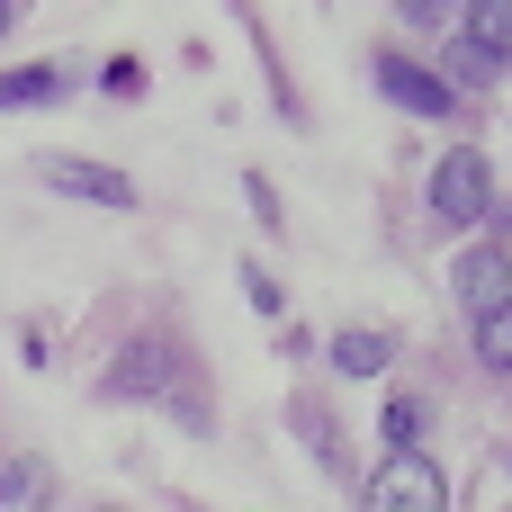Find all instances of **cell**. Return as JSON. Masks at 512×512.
Instances as JSON below:
<instances>
[{
	"label": "cell",
	"mask_w": 512,
	"mask_h": 512,
	"mask_svg": "<svg viewBox=\"0 0 512 512\" xmlns=\"http://www.w3.org/2000/svg\"><path fill=\"white\" fill-rule=\"evenodd\" d=\"M243 297H252L261 315H279V306H288V288H279V279H270L261 261H243Z\"/></svg>",
	"instance_id": "obj_16"
},
{
	"label": "cell",
	"mask_w": 512,
	"mask_h": 512,
	"mask_svg": "<svg viewBox=\"0 0 512 512\" xmlns=\"http://www.w3.org/2000/svg\"><path fill=\"white\" fill-rule=\"evenodd\" d=\"M36 180H45V189H63V198H90V207H117V216L135 207V180H126L117 162H81V153H45V162H36Z\"/></svg>",
	"instance_id": "obj_6"
},
{
	"label": "cell",
	"mask_w": 512,
	"mask_h": 512,
	"mask_svg": "<svg viewBox=\"0 0 512 512\" xmlns=\"http://www.w3.org/2000/svg\"><path fill=\"white\" fill-rule=\"evenodd\" d=\"M0 512H9V486H0Z\"/></svg>",
	"instance_id": "obj_19"
},
{
	"label": "cell",
	"mask_w": 512,
	"mask_h": 512,
	"mask_svg": "<svg viewBox=\"0 0 512 512\" xmlns=\"http://www.w3.org/2000/svg\"><path fill=\"white\" fill-rule=\"evenodd\" d=\"M243 198H252V216H261V225H270V234H279V225H288V216H279V189H270V180H261V171H252V180H243Z\"/></svg>",
	"instance_id": "obj_17"
},
{
	"label": "cell",
	"mask_w": 512,
	"mask_h": 512,
	"mask_svg": "<svg viewBox=\"0 0 512 512\" xmlns=\"http://www.w3.org/2000/svg\"><path fill=\"white\" fill-rule=\"evenodd\" d=\"M396 18H405V27H423V36H450V27H459V9H450V0H396Z\"/></svg>",
	"instance_id": "obj_14"
},
{
	"label": "cell",
	"mask_w": 512,
	"mask_h": 512,
	"mask_svg": "<svg viewBox=\"0 0 512 512\" xmlns=\"http://www.w3.org/2000/svg\"><path fill=\"white\" fill-rule=\"evenodd\" d=\"M72 90H81L72 63H18V72H0V108H54Z\"/></svg>",
	"instance_id": "obj_8"
},
{
	"label": "cell",
	"mask_w": 512,
	"mask_h": 512,
	"mask_svg": "<svg viewBox=\"0 0 512 512\" xmlns=\"http://www.w3.org/2000/svg\"><path fill=\"white\" fill-rule=\"evenodd\" d=\"M477 360H486L495 378H512V306H495V315L477 324Z\"/></svg>",
	"instance_id": "obj_11"
},
{
	"label": "cell",
	"mask_w": 512,
	"mask_h": 512,
	"mask_svg": "<svg viewBox=\"0 0 512 512\" xmlns=\"http://www.w3.org/2000/svg\"><path fill=\"white\" fill-rule=\"evenodd\" d=\"M423 432H432V405H423V396H387V414H378L387 459H414V450H423Z\"/></svg>",
	"instance_id": "obj_10"
},
{
	"label": "cell",
	"mask_w": 512,
	"mask_h": 512,
	"mask_svg": "<svg viewBox=\"0 0 512 512\" xmlns=\"http://www.w3.org/2000/svg\"><path fill=\"white\" fill-rule=\"evenodd\" d=\"M171 378H180V351H171L162 333H144V342L117 351V369L99 378V396H108V405H153V396H171Z\"/></svg>",
	"instance_id": "obj_3"
},
{
	"label": "cell",
	"mask_w": 512,
	"mask_h": 512,
	"mask_svg": "<svg viewBox=\"0 0 512 512\" xmlns=\"http://www.w3.org/2000/svg\"><path fill=\"white\" fill-rule=\"evenodd\" d=\"M387 360H396V333H387V324H351V333H333V369H342V378H378Z\"/></svg>",
	"instance_id": "obj_9"
},
{
	"label": "cell",
	"mask_w": 512,
	"mask_h": 512,
	"mask_svg": "<svg viewBox=\"0 0 512 512\" xmlns=\"http://www.w3.org/2000/svg\"><path fill=\"white\" fill-rule=\"evenodd\" d=\"M297 432H306V450H315L324 468H342V441H333V414H324V405H297Z\"/></svg>",
	"instance_id": "obj_13"
},
{
	"label": "cell",
	"mask_w": 512,
	"mask_h": 512,
	"mask_svg": "<svg viewBox=\"0 0 512 512\" xmlns=\"http://www.w3.org/2000/svg\"><path fill=\"white\" fill-rule=\"evenodd\" d=\"M369 81H378L405 117H432V126H441V117H459V90H450L432 63H414V54H378V63H369Z\"/></svg>",
	"instance_id": "obj_4"
},
{
	"label": "cell",
	"mask_w": 512,
	"mask_h": 512,
	"mask_svg": "<svg viewBox=\"0 0 512 512\" xmlns=\"http://www.w3.org/2000/svg\"><path fill=\"white\" fill-rule=\"evenodd\" d=\"M99 90H108V99H144V63H135V54H108V63H99Z\"/></svg>",
	"instance_id": "obj_15"
},
{
	"label": "cell",
	"mask_w": 512,
	"mask_h": 512,
	"mask_svg": "<svg viewBox=\"0 0 512 512\" xmlns=\"http://www.w3.org/2000/svg\"><path fill=\"white\" fill-rule=\"evenodd\" d=\"M90 512H117V504H90Z\"/></svg>",
	"instance_id": "obj_20"
},
{
	"label": "cell",
	"mask_w": 512,
	"mask_h": 512,
	"mask_svg": "<svg viewBox=\"0 0 512 512\" xmlns=\"http://www.w3.org/2000/svg\"><path fill=\"white\" fill-rule=\"evenodd\" d=\"M450 297L468 306V324H486L495 306H512V252L504 243H468V252L450 261Z\"/></svg>",
	"instance_id": "obj_5"
},
{
	"label": "cell",
	"mask_w": 512,
	"mask_h": 512,
	"mask_svg": "<svg viewBox=\"0 0 512 512\" xmlns=\"http://www.w3.org/2000/svg\"><path fill=\"white\" fill-rule=\"evenodd\" d=\"M0 486H9V512H45V468H36V459L0 468Z\"/></svg>",
	"instance_id": "obj_12"
},
{
	"label": "cell",
	"mask_w": 512,
	"mask_h": 512,
	"mask_svg": "<svg viewBox=\"0 0 512 512\" xmlns=\"http://www.w3.org/2000/svg\"><path fill=\"white\" fill-rule=\"evenodd\" d=\"M360 512H450V477H441V459H378L369 468V486H360Z\"/></svg>",
	"instance_id": "obj_2"
},
{
	"label": "cell",
	"mask_w": 512,
	"mask_h": 512,
	"mask_svg": "<svg viewBox=\"0 0 512 512\" xmlns=\"http://www.w3.org/2000/svg\"><path fill=\"white\" fill-rule=\"evenodd\" d=\"M9 27H18V0H0V36H9Z\"/></svg>",
	"instance_id": "obj_18"
},
{
	"label": "cell",
	"mask_w": 512,
	"mask_h": 512,
	"mask_svg": "<svg viewBox=\"0 0 512 512\" xmlns=\"http://www.w3.org/2000/svg\"><path fill=\"white\" fill-rule=\"evenodd\" d=\"M450 45H468L477 63L512 72V0H468V9H459V27H450Z\"/></svg>",
	"instance_id": "obj_7"
},
{
	"label": "cell",
	"mask_w": 512,
	"mask_h": 512,
	"mask_svg": "<svg viewBox=\"0 0 512 512\" xmlns=\"http://www.w3.org/2000/svg\"><path fill=\"white\" fill-rule=\"evenodd\" d=\"M432 216H441L450 234L495 225V162H486L477 144H450V153L432 162Z\"/></svg>",
	"instance_id": "obj_1"
}]
</instances>
